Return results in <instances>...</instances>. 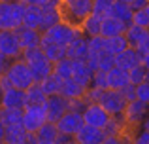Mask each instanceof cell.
Instances as JSON below:
<instances>
[{
  "label": "cell",
  "mask_w": 149,
  "mask_h": 144,
  "mask_svg": "<svg viewBox=\"0 0 149 144\" xmlns=\"http://www.w3.org/2000/svg\"><path fill=\"white\" fill-rule=\"evenodd\" d=\"M85 91L87 89L81 87L74 78H68V80H62V85H61V95L68 100H74V99H83Z\"/></svg>",
  "instance_id": "44dd1931"
},
{
  "label": "cell",
  "mask_w": 149,
  "mask_h": 144,
  "mask_svg": "<svg viewBox=\"0 0 149 144\" xmlns=\"http://www.w3.org/2000/svg\"><path fill=\"white\" fill-rule=\"evenodd\" d=\"M45 122H47V114H45L44 104H26V106L23 108L21 125L25 127L29 133H36Z\"/></svg>",
  "instance_id": "52a82bcc"
},
{
  "label": "cell",
  "mask_w": 149,
  "mask_h": 144,
  "mask_svg": "<svg viewBox=\"0 0 149 144\" xmlns=\"http://www.w3.org/2000/svg\"><path fill=\"white\" fill-rule=\"evenodd\" d=\"M132 25L136 27H142V29H149V15L146 10H136L132 11V19H130Z\"/></svg>",
  "instance_id": "f35d334b"
},
{
  "label": "cell",
  "mask_w": 149,
  "mask_h": 144,
  "mask_svg": "<svg viewBox=\"0 0 149 144\" xmlns=\"http://www.w3.org/2000/svg\"><path fill=\"white\" fill-rule=\"evenodd\" d=\"M108 15H111V17H115V19H121V21H125V23H130L132 10H130L128 4L121 2V0H115V2L111 4V8H109V13Z\"/></svg>",
  "instance_id": "f546056e"
},
{
  "label": "cell",
  "mask_w": 149,
  "mask_h": 144,
  "mask_svg": "<svg viewBox=\"0 0 149 144\" xmlns=\"http://www.w3.org/2000/svg\"><path fill=\"white\" fill-rule=\"evenodd\" d=\"M40 23H42V6H26L25 17H23V27L40 30Z\"/></svg>",
  "instance_id": "4316f807"
},
{
  "label": "cell",
  "mask_w": 149,
  "mask_h": 144,
  "mask_svg": "<svg viewBox=\"0 0 149 144\" xmlns=\"http://www.w3.org/2000/svg\"><path fill=\"white\" fill-rule=\"evenodd\" d=\"M53 74L57 78H61V80H68V78H72V59L64 57V59L53 63Z\"/></svg>",
  "instance_id": "d6a6232c"
},
{
  "label": "cell",
  "mask_w": 149,
  "mask_h": 144,
  "mask_svg": "<svg viewBox=\"0 0 149 144\" xmlns=\"http://www.w3.org/2000/svg\"><path fill=\"white\" fill-rule=\"evenodd\" d=\"M146 76H147V68L143 67V65H138V67L128 70V81H130L132 85H138V84H142V81H146Z\"/></svg>",
  "instance_id": "8d00e7d4"
},
{
  "label": "cell",
  "mask_w": 149,
  "mask_h": 144,
  "mask_svg": "<svg viewBox=\"0 0 149 144\" xmlns=\"http://www.w3.org/2000/svg\"><path fill=\"white\" fill-rule=\"evenodd\" d=\"M61 144H79L76 140V138H68V140H64V142H61Z\"/></svg>",
  "instance_id": "11a10c76"
},
{
  "label": "cell",
  "mask_w": 149,
  "mask_h": 144,
  "mask_svg": "<svg viewBox=\"0 0 149 144\" xmlns=\"http://www.w3.org/2000/svg\"><path fill=\"white\" fill-rule=\"evenodd\" d=\"M0 144H6V142H0Z\"/></svg>",
  "instance_id": "6125c7cd"
},
{
  "label": "cell",
  "mask_w": 149,
  "mask_h": 144,
  "mask_svg": "<svg viewBox=\"0 0 149 144\" xmlns=\"http://www.w3.org/2000/svg\"><path fill=\"white\" fill-rule=\"evenodd\" d=\"M147 30L149 29H142V27H136V25H132V23H128L127 30H125V38H127L128 46L136 49V46H138L140 40H142V38L147 34Z\"/></svg>",
  "instance_id": "4dcf8cb0"
},
{
  "label": "cell",
  "mask_w": 149,
  "mask_h": 144,
  "mask_svg": "<svg viewBox=\"0 0 149 144\" xmlns=\"http://www.w3.org/2000/svg\"><path fill=\"white\" fill-rule=\"evenodd\" d=\"M142 65L147 68V72H149V53H146V55H142Z\"/></svg>",
  "instance_id": "f5cc1de1"
},
{
  "label": "cell",
  "mask_w": 149,
  "mask_h": 144,
  "mask_svg": "<svg viewBox=\"0 0 149 144\" xmlns=\"http://www.w3.org/2000/svg\"><path fill=\"white\" fill-rule=\"evenodd\" d=\"M13 2H15V0H13Z\"/></svg>",
  "instance_id": "e7e4bbea"
},
{
  "label": "cell",
  "mask_w": 149,
  "mask_h": 144,
  "mask_svg": "<svg viewBox=\"0 0 149 144\" xmlns=\"http://www.w3.org/2000/svg\"><path fill=\"white\" fill-rule=\"evenodd\" d=\"M147 2H149V0H132L128 6H130L132 11H136V10H143V8L147 6Z\"/></svg>",
  "instance_id": "681fc988"
},
{
  "label": "cell",
  "mask_w": 149,
  "mask_h": 144,
  "mask_svg": "<svg viewBox=\"0 0 149 144\" xmlns=\"http://www.w3.org/2000/svg\"><path fill=\"white\" fill-rule=\"evenodd\" d=\"M91 85H93V87H98V89H108V72L96 70L95 74H93Z\"/></svg>",
  "instance_id": "60d3db41"
},
{
  "label": "cell",
  "mask_w": 149,
  "mask_h": 144,
  "mask_svg": "<svg viewBox=\"0 0 149 144\" xmlns=\"http://www.w3.org/2000/svg\"><path fill=\"white\" fill-rule=\"evenodd\" d=\"M136 99L149 104V84L147 81H142V84L136 85Z\"/></svg>",
  "instance_id": "ee69618b"
},
{
  "label": "cell",
  "mask_w": 149,
  "mask_h": 144,
  "mask_svg": "<svg viewBox=\"0 0 149 144\" xmlns=\"http://www.w3.org/2000/svg\"><path fill=\"white\" fill-rule=\"evenodd\" d=\"M146 81H147V84H149V72H147V76H146Z\"/></svg>",
  "instance_id": "91938a15"
},
{
  "label": "cell",
  "mask_w": 149,
  "mask_h": 144,
  "mask_svg": "<svg viewBox=\"0 0 149 144\" xmlns=\"http://www.w3.org/2000/svg\"><path fill=\"white\" fill-rule=\"evenodd\" d=\"M121 2H125V4H130V2H132V0H121Z\"/></svg>",
  "instance_id": "680465c9"
},
{
  "label": "cell",
  "mask_w": 149,
  "mask_h": 144,
  "mask_svg": "<svg viewBox=\"0 0 149 144\" xmlns=\"http://www.w3.org/2000/svg\"><path fill=\"white\" fill-rule=\"evenodd\" d=\"M55 125H57V129H58L61 135H66V137L74 138V135L83 125V116H81L79 110H68L66 114H62V118L58 119Z\"/></svg>",
  "instance_id": "30bf717a"
},
{
  "label": "cell",
  "mask_w": 149,
  "mask_h": 144,
  "mask_svg": "<svg viewBox=\"0 0 149 144\" xmlns=\"http://www.w3.org/2000/svg\"><path fill=\"white\" fill-rule=\"evenodd\" d=\"M38 144H57L55 140H38Z\"/></svg>",
  "instance_id": "9f6ffc18"
},
{
  "label": "cell",
  "mask_w": 149,
  "mask_h": 144,
  "mask_svg": "<svg viewBox=\"0 0 149 144\" xmlns=\"http://www.w3.org/2000/svg\"><path fill=\"white\" fill-rule=\"evenodd\" d=\"M79 144H95V142H79Z\"/></svg>",
  "instance_id": "94428289"
},
{
  "label": "cell",
  "mask_w": 149,
  "mask_h": 144,
  "mask_svg": "<svg viewBox=\"0 0 149 144\" xmlns=\"http://www.w3.org/2000/svg\"><path fill=\"white\" fill-rule=\"evenodd\" d=\"M4 133H6V125H4V122L0 119V142H4Z\"/></svg>",
  "instance_id": "db71d44e"
},
{
  "label": "cell",
  "mask_w": 149,
  "mask_h": 144,
  "mask_svg": "<svg viewBox=\"0 0 149 144\" xmlns=\"http://www.w3.org/2000/svg\"><path fill=\"white\" fill-rule=\"evenodd\" d=\"M127 27H128V23L115 19L111 15H104L102 17V25H100V36L109 38V36H117V34H125Z\"/></svg>",
  "instance_id": "e0dca14e"
},
{
  "label": "cell",
  "mask_w": 149,
  "mask_h": 144,
  "mask_svg": "<svg viewBox=\"0 0 149 144\" xmlns=\"http://www.w3.org/2000/svg\"><path fill=\"white\" fill-rule=\"evenodd\" d=\"M36 137H38V140H55V142H57L58 129H57V125H55V123L45 122L44 125L36 131Z\"/></svg>",
  "instance_id": "836d02e7"
},
{
  "label": "cell",
  "mask_w": 149,
  "mask_h": 144,
  "mask_svg": "<svg viewBox=\"0 0 149 144\" xmlns=\"http://www.w3.org/2000/svg\"><path fill=\"white\" fill-rule=\"evenodd\" d=\"M25 97H26V104H44L47 100V95H45L42 84H36V81L29 89H25Z\"/></svg>",
  "instance_id": "83f0119b"
},
{
  "label": "cell",
  "mask_w": 149,
  "mask_h": 144,
  "mask_svg": "<svg viewBox=\"0 0 149 144\" xmlns=\"http://www.w3.org/2000/svg\"><path fill=\"white\" fill-rule=\"evenodd\" d=\"M100 25H102V17H100V15L89 13L87 17L83 19V23H81L79 30H81V34H85L87 38L98 36V34H100Z\"/></svg>",
  "instance_id": "d4e9b609"
},
{
  "label": "cell",
  "mask_w": 149,
  "mask_h": 144,
  "mask_svg": "<svg viewBox=\"0 0 149 144\" xmlns=\"http://www.w3.org/2000/svg\"><path fill=\"white\" fill-rule=\"evenodd\" d=\"M0 106L2 108H25L26 106V97L23 89L8 87L0 93Z\"/></svg>",
  "instance_id": "4fadbf2b"
},
{
  "label": "cell",
  "mask_w": 149,
  "mask_h": 144,
  "mask_svg": "<svg viewBox=\"0 0 149 144\" xmlns=\"http://www.w3.org/2000/svg\"><path fill=\"white\" fill-rule=\"evenodd\" d=\"M40 48H42V51L45 53V57H47L51 63H57V61H61V59L66 57V46L55 44V42H49V40H44V38H42Z\"/></svg>",
  "instance_id": "7402d4cb"
},
{
  "label": "cell",
  "mask_w": 149,
  "mask_h": 144,
  "mask_svg": "<svg viewBox=\"0 0 149 144\" xmlns=\"http://www.w3.org/2000/svg\"><path fill=\"white\" fill-rule=\"evenodd\" d=\"M127 123H125L123 116H111L108 122V125L104 127V133L106 135H111V137H127Z\"/></svg>",
  "instance_id": "484cf974"
},
{
  "label": "cell",
  "mask_w": 149,
  "mask_h": 144,
  "mask_svg": "<svg viewBox=\"0 0 149 144\" xmlns=\"http://www.w3.org/2000/svg\"><path fill=\"white\" fill-rule=\"evenodd\" d=\"M58 11H61V21L79 29L83 19L93 11V0H61Z\"/></svg>",
  "instance_id": "6da1fadb"
},
{
  "label": "cell",
  "mask_w": 149,
  "mask_h": 144,
  "mask_svg": "<svg viewBox=\"0 0 149 144\" xmlns=\"http://www.w3.org/2000/svg\"><path fill=\"white\" fill-rule=\"evenodd\" d=\"M4 76L8 78V81L11 84V87L15 89H29L30 85L34 84L32 72H30V67L25 63V61L19 57V59H13L8 67V70L4 72Z\"/></svg>",
  "instance_id": "277c9868"
},
{
  "label": "cell",
  "mask_w": 149,
  "mask_h": 144,
  "mask_svg": "<svg viewBox=\"0 0 149 144\" xmlns=\"http://www.w3.org/2000/svg\"><path fill=\"white\" fill-rule=\"evenodd\" d=\"M89 55V46H87V36L77 34L68 46H66V57L72 61H85Z\"/></svg>",
  "instance_id": "5bb4252c"
},
{
  "label": "cell",
  "mask_w": 149,
  "mask_h": 144,
  "mask_svg": "<svg viewBox=\"0 0 149 144\" xmlns=\"http://www.w3.org/2000/svg\"><path fill=\"white\" fill-rule=\"evenodd\" d=\"M113 2H115V0H93V11L91 13L104 17V15L109 13V8H111Z\"/></svg>",
  "instance_id": "74e56055"
},
{
  "label": "cell",
  "mask_w": 149,
  "mask_h": 144,
  "mask_svg": "<svg viewBox=\"0 0 149 144\" xmlns=\"http://www.w3.org/2000/svg\"><path fill=\"white\" fill-rule=\"evenodd\" d=\"M136 49H138V53L140 55H146V53H149V30H147V34L140 40V44L136 46Z\"/></svg>",
  "instance_id": "7dc6e473"
},
{
  "label": "cell",
  "mask_w": 149,
  "mask_h": 144,
  "mask_svg": "<svg viewBox=\"0 0 149 144\" xmlns=\"http://www.w3.org/2000/svg\"><path fill=\"white\" fill-rule=\"evenodd\" d=\"M58 2H61V0H58Z\"/></svg>",
  "instance_id": "be15d7a7"
},
{
  "label": "cell",
  "mask_w": 149,
  "mask_h": 144,
  "mask_svg": "<svg viewBox=\"0 0 149 144\" xmlns=\"http://www.w3.org/2000/svg\"><path fill=\"white\" fill-rule=\"evenodd\" d=\"M128 140H130V144H149V133L140 127L138 131H132L130 133Z\"/></svg>",
  "instance_id": "b9f144b4"
},
{
  "label": "cell",
  "mask_w": 149,
  "mask_h": 144,
  "mask_svg": "<svg viewBox=\"0 0 149 144\" xmlns=\"http://www.w3.org/2000/svg\"><path fill=\"white\" fill-rule=\"evenodd\" d=\"M26 6H58V0H23Z\"/></svg>",
  "instance_id": "bcb514c9"
},
{
  "label": "cell",
  "mask_w": 149,
  "mask_h": 144,
  "mask_svg": "<svg viewBox=\"0 0 149 144\" xmlns=\"http://www.w3.org/2000/svg\"><path fill=\"white\" fill-rule=\"evenodd\" d=\"M149 114V104L143 103V100H128L127 106H125V112H123V119L127 123L128 131H136L140 125H142L143 118Z\"/></svg>",
  "instance_id": "8992f818"
},
{
  "label": "cell",
  "mask_w": 149,
  "mask_h": 144,
  "mask_svg": "<svg viewBox=\"0 0 149 144\" xmlns=\"http://www.w3.org/2000/svg\"><path fill=\"white\" fill-rule=\"evenodd\" d=\"M130 84L128 81V72L123 70V68L119 67H113L111 70H108V89H117V91H121L123 87H127V85Z\"/></svg>",
  "instance_id": "ffe728a7"
},
{
  "label": "cell",
  "mask_w": 149,
  "mask_h": 144,
  "mask_svg": "<svg viewBox=\"0 0 149 144\" xmlns=\"http://www.w3.org/2000/svg\"><path fill=\"white\" fill-rule=\"evenodd\" d=\"M21 59L30 67L32 78L36 84H42L47 76L53 74V63L45 57L42 48H32V49H23Z\"/></svg>",
  "instance_id": "7a4b0ae2"
},
{
  "label": "cell",
  "mask_w": 149,
  "mask_h": 144,
  "mask_svg": "<svg viewBox=\"0 0 149 144\" xmlns=\"http://www.w3.org/2000/svg\"><path fill=\"white\" fill-rule=\"evenodd\" d=\"M61 85H62V80L57 78L55 74H51V76H47L44 81H42V87H44V91H45L47 97L58 95V93H61Z\"/></svg>",
  "instance_id": "d590c367"
},
{
  "label": "cell",
  "mask_w": 149,
  "mask_h": 144,
  "mask_svg": "<svg viewBox=\"0 0 149 144\" xmlns=\"http://www.w3.org/2000/svg\"><path fill=\"white\" fill-rule=\"evenodd\" d=\"M102 93H104V89H98V87H89L87 91H85V95H83V100L85 103H100V99H102Z\"/></svg>",
  "instance_id": "7bdbcfd3"
},
{
  "label": "cell",
  "mask_w": 149,
  "mask_h": 144,
  "mask_svg": "<svg viewBox=\"0 0 149 144\" xmlns=\"http://www.w3.org/2000/svg\"><path fill=\"white\" fill-rule=\"evenodd\" d=\"M100 144H130L128 137H111V135H106V138Z\"/></svg>",
  "instance_id": "f6af8a7d"
},
{
  "label": "cell",
  "mask_w": 149,
  "mask_h": 144,
  "mask_svg": "<svg viewBox=\"0 0 149 144\" xmlns=\"http://www.w3.org/2000/svg\"><path fill=\"white\" fill-rule=\"evenodd\" d=\"M115 67V55H111V53H108L106 49H102L100 53H96V70H111V68Z\"/></svg>",
  "instance_id": "e575fe53"
},
{
  "label": "cell",
  "mask_w": 149,
  "mask_h": 144,
  "mask_svg": "<svg viewBox=\"0 0 149 144\" xmlns=\"http://www.w3.org/2000/svg\"><path fill=\"white\" fill-rule=\"evenodd\" d=\"M121 93H123V97L127 99V103H128V100H134V99H136V85L128 84L127 87L121 89Z\"/></svg>",
  "instance_id": "c3c4849f"
},
{
  "label": "cell",
  "mask_w": 149,
  "mask_h": 144,
  "mask_svg": "<svg viewBox=\"0 0 149 144\" xmlns=\"http://www.w3.org/2000/svg\"><path fill=\"white\" fill-rule=\"evenodd\" d=\"M0 119L4 125H15L23 122V108H2L0 106Z\"/></svg>",
  "instance_id": "1f68e13d"
},
{
  "label": "cell",
  "mask_w": 149,
  "mask_h": 144,
  "mask_svg": "<svg viewBox=\"0 0 149 144\" xmlns=\"http://www.w3.org/2000/svg\"><path fill=\"white\" fill-rule=\"evenodd\" d=\"M93 72L89 68V65L85 61H72V78L81 85V87L89 89L91 87V81H93Z\"/></svg>",
  "instance_id": "ac0fdd59"
},
{
  "label": "cell",
  "mask_w": 149,
  "mask_h": 144,
  "mask_svg": "<svg viewBox=\"0 0 149 144\" xmlns=\"http://www.w3.org/2000/svg\"><path fill=\"white\" fill-rule=\"evenodd\" d=\"M26 135H29V131H26L21 123H15V125H6L4 142H6V144H25Z\"/></svg>",
  "instance_id": "603a6c76"
},
{
  "label": "cell",
  "mask_w": 149,
  "mask_h": 144,
  "mask_svg": "<svg viewBox=\"0 0 149 144\" xmlns=\"http://www.w3.org/2000/svg\"><path fill=\"white\" fill-rule=\"evenodd\" d=\"M138 65H142V55L138 53V49L134 48H127L123 49L121 53H117L115 55V67L123 68V70H130V68L138 67Z\"/></svg>",
  "instance_id": "2e32d148"
},
{
  "label": "cell",
  "mask_w": 149,
  "mask_h": 144,
  "mask_svg": "<svg viewBox=\"0 0 149 144\" xmlns=\"http://www.w3.org/2000/svg\"><path fill=\"white\" fill-rule=\"evenodd\" d=\"M143 10H146V11H147V15H149V2H147V6L143 8Z\"/></svg>",
  "instance_id": "6f0895ef"
},
{
  "label": "cell",
  "mask_w": 149,
  "mask_h": 144,
  "mask_svg": "<svg viewBox=\"0 0 149 144\" xmlns=\"http://www.w3.org/2000/svg\"><path fill=\"white\" fill-rule=\"evenodd\" d=\"M81 116H83V123L93 125V127H98V129H104V127L108 125L109 118H111L98 103L85 104V108L81 110Z\"/></svg>",
  "instance_id": "9c48e42d"
},
{
  "label": "cell",
  "mask_w": 149,
  "mask_h": 144,
  "mask_svg": "<svg viewBox=\"0 0 149 144\" xmlns=\"http://www.w3.org/2000/svg\"><path fill=\"white\" fill-rule=\"evenodd\" d=\"M0 53L11 61L21 57L23 48L19 44V38L15 30H0Z\"/></svg>",
  "instance_id": "7c38bea8"
},
{
  "label": "cell",
  "mask_w": 149,
  "mask_h": 144,
  "mask_svg": "<svg viewBox=\"0 0 149 144\" xmlns=\"http://www.w3.org/2000/svg\"><path fill=\"white\" fill-rule=\"evenodd\" d=\"M19 38V44H21L23 49H32V48H40L42 44V32L38 29H29V27H19L15 29Z\"/></svg>",
  "instance_id": "9a60e30c"
},
{
  "label": "cell",
  "mask_w": 149,
  "mask_h": 144,
  "mask_svg": "<svg viewBox=\"0 0 149 144\" xmlns=\"http://www.w3.org/2000/svg\"><path fill=\"white\" fill-rule=\"evenodd\" d=\"M98 104L109 116H123L125 106H127V99H125L123 93L117 91V89H104Z\"/></svg>",
  "instance_id": "ba28073f"
},
{
  "label": "cell",
  "mask_w": 149,
  "mask_h": 144,
  "mask_svg": "<svg viewBox=\"0 0 149 144\" xmlns=\"http://www.w3.org/2000/svg\"><path fill=\"white\" fill-rule=\"evenodd\" d=\"M104 44H106V38L104 36H91L87 38V46H89V53H100L104 49Z\"/></svg>",
  "instance_id": "ab89813d"
},
{
  "label": "cell",
  "mask_w": 149,
  "mask_h": 144,
  "mask_svg": "<svg viewBox=\"0 0 149 144\" xmlns=\"http://www.w3.org/2000/svg\"><path fill=\"white\" fill-rule=\"evenodd\" d=\"M61 21V11L58 6H42V23H40V32L47 30L55 23Z\"/></svg>",
  "instance_id": "cb8c5ba5"
},
{
  "label": "cell",
  "mask_w": 149,
  "mask_h": 144,
  "mask_svg": "<svg viewBox=\"0 0 149 144\" xmlns=\"http://www.w3.org/2000/svg\"><path fill=\"white\" fill-rule=\"evenodd\" d=\"M26 4L23 0H0V30H15L23 25Z\"/></svg>",
  "instance_id": "3957f363"
},
{
  "label": "cell",
  "mask_w": 149,
  "mask_h": 144,
  "mask_svg": "<svg viewBox=\"0 0 149 144\" xmlns=\"http://www.w3.org/2000/svg\"><path fill=\"white\" fill-rule=\"evenodd\" d=\"M140 127H142L143 131H147V133H149V114L143 118V122H142V125H140Z\"/></svg>",
  "instance_id": "816d5d0a"
},
{
  "label": "cell",
  "mask_w": 149,
  "mask_h": 144,
  "mask_svg": "<svg viewBox=\"0 0 149 144\" xmlns=\"http://www.w3.org/2000/svg\"><path fill=\"white\" fill-rule=\"evenodd\" d=\"M79 32L81 30L77 29V27H72L64 21H58V23H55L53 27H49L47 30H44V32H42V38H44V40H49V42H55V44H61V46H68Z\"/></svg>",
  "instance_id": "5b68a950"
},
{
  "label": "cell",
  "mask_w": 149,
  "mask_h": 144,
  "mask_svg": "<svg viewBox=\"0 0 149 144\" xmlns=\"http://www.w3.org/2000/svg\"><path fill=\"white\" fill-rule=\"evenodd\" d=\"M10 63H11V59H8L6 55H2V53H0V76H2V74L8 70Z\"/></svg>",
  "instance_id": "f907efd6"
},
{
  "label": "cell",
  "mask_w": 149,
  "mask_h": 144,
  "mask_svg": "<svg viewBox=\"0 0 149 144\" xmlns=\"http://www.w3.org/2000/svg\"><path fill=\"white\" fill-rule=\"evenodd\" d=\"M130 48L127 42V38H125V34H117V36H109L106 38V44H104V49L108 53H111V55H117V53H121L123 49Z\"/></svg>",
  "instance_id": "f1b7e54d"
},
{
  "label": "cell",
  "mask_w": 149,
  "mask_h": 144,
  "mask_svg": "<svg viewBox=\"0 0 149 144\" xmlns=\"http://www.w3.org/2000/svg\"><path fill=\"white\" fill-rule=\"evenodd\" d=\"M44 108H45V114H47V122L57 123L62 118V114H66L70 110V100L64 99L61 93L58 95H51L44 103Z\"/></svg>",
  "instance_id": "8fae6325"
},
{
  "label": "cell",
  "mask_w": 149,
  "mask_h": 144,
  "mask_svg": "<svg viewBox=\"0 0 149 144\" xmlns=\"http://www.w3.org/2000/svg\"><path fill=\"white\" fill-rule=\"evenodd\" d=\"M74 138H76L77 142H95V144H100L106 138V133H104V129H98V127H93V125L83 123L81 129L74 135Z\"/></svg>",
  "instance_id": "d6986e66"
}]
</instances>
